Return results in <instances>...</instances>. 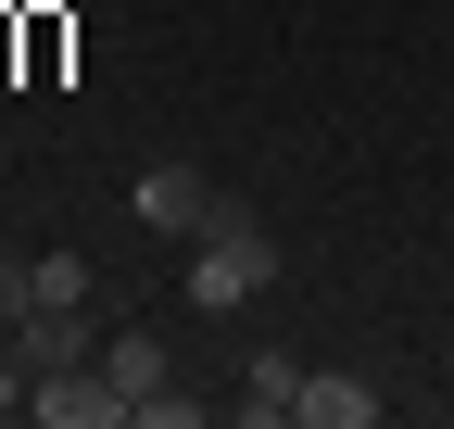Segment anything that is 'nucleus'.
<instances>
[{
	"instance_id": "nucleus-1",
	"label": "nucleus",
	"mask_w": 454,
	"mask_h": 429,
	"mask_svg": "<svg viewBox=\"0 0 454 429\" xmlns=\"http://www.w3.org/2000/svg\"><path fill=\"white\" fill-rule=\"evenodd\" d=\"M265 278H278V228H265L240 190H227V202L202 214V240H190V265H177V291H190L202 316H240Z\"/></svg>"
},
{
	"instance_id": "nucleus-2",
	"label": "nucleus",
	"mask_w": 454,
	"mask_h": 429,
	"mask_svg": "<svg viewBox=\"0 0 454 429\" xmlns=\"http://www.w3.org/2000/svg\"><path fill=\"white\" fill-rule=\"evenodd\" d=\"M215 202H227V190H215L202 165H139V177H127V214H139L152 240H202Z\"/></svg>"
},
{
	"instance_id": "nucleus-3",
	"label": "nucleus",
	"mask_w": 454,
	"mask_h": 429,
	"mask_svg": "<svg viewBox=\"0 0 454 429\" xmlns=\"http://www.w3.org/2000/svg\"><path fill=\"white\" fill-rule=\"evenodd\" d=\"M26 417H38V429H114V417H127V392H114V366L89 354V366H51V379H26Z\"/></svg>"
},
{
	"instance_id": "nucleus-4",
	"label": "nucleus",
	"mask_w": 454,
	"mask_h": 429,
	"mask_svg": "<svg viewBox=\"0 0 454 429\" xmlns=\"http://www.w3.org/2000/svg\"><path fill=\"white\" fill-rule=\"evenodd\" d=\"M13 354H26V379L89 366V303H26V316H13Z\"/></svg>"
},
{
	"instance_id": "nucleus-5",
	"label": "nucleus",
	"mask_w": 454,
	"mask_h": 429,
	"mask_svg": "<svg viewBox=\"0 0 454 429\" xmlns=\"http://www.w3.org/2000/svg\"><path fill=\"white\" fill-rule=\"evenodd\" d=\"M303 429H379V379H354V366H303Z\"/></svg>"
},
{
	"instance_id": "nucleus-6",
	"label": "nucleus",
	"mask_w": 454,
	"mask_h": 429,
	"mask_svg": "<svg viewBox=\"0 0 454 429\" xmlns=\"http://www.w3.org/2000/svg\"><path fill=\"white\" fill-rule=\"evenodd\" d=\"M240 417H253V429L303 417V354H253V366H240Z\"/></svg>"
},
{
	"instance_id": "nucleus-7",
	"label": "nucleus",
	"mask_w": 454,
	"mask_h": 429,
	"mask_svg": "<svg viewBox=\"0 0 454 429\" xmlns=\"http://www.w3.org/2000/svg\"><path fill=\"white\" fill-rule=\"evenodd\" d=\"M101 366H114V392H127V417L164 392V341H152V329H114V341H101Z\"/></svg>"
},
{
	"instance_id": "nucleus-8",
	"label": "nucleus",
	"mask_w": 454,
	"mask_h": 429,
	"mask_svg": "<svg viewBox=\"0 0 454 429\" xmlns=\"http://www.w3.org/2000/svg\"><path fill=\"white\" fill-rule=\"evenodd\" d=\"M89 291H101V278H89L76 253H38V303H89Z\"/></svg>"
},
{
	"instance_id": "nucleus-9",
	"label": "nucleus",
	"mask_w": 454,
	"mask_h": 429,
	"mask_svg": "<svg viewBox=\"0 0 454 429\" xmlns=\"http://www.w3.org/2000/svg\"><path fill=\"white\" fill-rule=\"evenodd\" d=\"M26 303H38V253H0V329H13Z\"/></svg>"
},
{
	"instance_id": "nucleus-10",
	"label": "nucleus",
	"mask_w": 454,
	"mask_h": 429,
	"mask_svg": "<svg viewBox=\"0 0 454 429\" xmlns=\"http://www.w3.org/2000/svg\"><path fill=\"white\" fill-rule=\"evenodd\" d=\"M26 404V354H0V417H13Z\"/></svg>"
}]
</instances>
